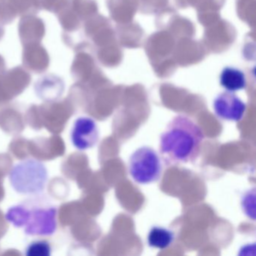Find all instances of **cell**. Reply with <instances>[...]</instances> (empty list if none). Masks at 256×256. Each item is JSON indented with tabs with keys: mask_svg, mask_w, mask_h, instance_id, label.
I'll return each instance as SVG.
<instances>
[{
	"mask_svg": "<svg viewBox=\"0 0 256 256\" xmlns=\"http://www.w3.org/2000/svg\"><path fill=\"white\" fill-rule=\"evenodd\" d=\"M203 131L192 120L184 115L174 116L162 133L160 151L168 164L193 162L200 152Z\"/></svg>",
	"mask_w": 256,
	"mask_h": 256,
	"instance_id": "cell-1",
	"label": "cell"
},
{
	"mask_svg": "<svg viewBox=\"0 0 256 256\" xmlns=\"http://www.w3.org/2000/svg\"><path fill=\"white\" fill-rule=\"evenodd\" d=\"M6 220L29 236H52L58 229V208L49 202L32 199L8 208Z\"/></svg>",
	"mask_w": 256,
	"mask_h": 256,
	"instance_id": "cell-2",
	"label": "cell"
},
{
	"mask_svg": "<svg viewBox=\"0 0 256 256\" xmlns=\"http://www.w3.org/2000/svg\"><path fill=\"white\" fill-rule=\"evenodd\" d=\"M46 164L36 158H25L12 166L8 174L12 188L18 194L38 196L46 190L48 181Z\"/></svg>",
	"mask_w": 256,
	"mask_h": 256,
	"instance_id": "cell-3",
	"label": "cell"
},
{
	"mask_svg": "<svg viewBox=\"0 0 256 256\" xmlns=\"http://www.w3.org/2000/svg\"><path fill=\"white\" fill-rule=\"evenodd\" d=\"M128 172L134 182L148 184L156 182L162 174V162L158 152L150 146L136 150L128 161Z\"/></svg>",
	"mask_w": 256,
	"mask_h": 256,
	"instance_id": "cell-4",
	"label": "cell"
},
{
	"mask_svg": "<svg viewBox=\"0 0 256 256\" xmlns=\"http://www.w3.org/2000/svg\"><path fill=\"white\" fill-rule=\"evenodd\" d=\"M100 131L96 122L89 116H79L70 131L72 144L78 150L91 149L98 143Z\"/></svg>",
	"mask_w": 256,
	"mask_h": 256,
	"instance_id": "cell-5",
	"label": "cell"
},
{
	"mask_svg": "<svg viewBox=\"0 0 256 256\" xmlns=\"http://www.w3.org/2000/svg\"><path fill=\"white\" fill-rule=\"evenodd\" d=\"M246 108L245 103L232 92H222L214 100V112L217 116L224 120H241Z\"/></svg>",
	"mask_w": 256,
	"mask_h": 256,
	"instance_id": "cell-6",
	"label": "cell"
},
{
	"mask_svg": "<svg viewBox=\"0 0 256 256\" xmlns=\"http://www.w3.org/2000/svg\"><path fill=\"white\" fill-rule=\"evenodd\" d=\"M42 19L34 14L22 17L18 23V35L22 46L41 43L46 36Z\"/></svg>",
	"mask_w": 256,
	"mask_h": 256,
	"instance_id": "cell-7",
	"label": "cell"
},
{
	"mask_svg": "<svg viewBox=\"0 0 256 256\" xmlns=\"http://www.w3.org/2000/svg\"><path fill=\"white\" fill-rule=\"evenodd\" d=\"M22 62L26 70L36 74L44 72L50 66V56L41 43L23 46Z\"/></svg>",
	"mask_w": 256,
	"mask_h": 256,
	"instance_id": "cell-8",
	"label": "cell"
},
{
	"mask_svg": "<svg viewBox=\"0 0 256 256\" xmlns=\"http://www.w3.org/2000/svg\"><path fill=\"white\" fill-rule=\"evenodd\" d=\"M220 82L223 88L228 92H235L244 89L246 85V76L238 68L227 67L220 74Z\"/></svg>",
	"mask_w": 256,
	"mask_h": 256,
	"instance_id": "cell-9",
	"label": "cell"
},
{
	"mask_svg": "<svg viewBox=\"0 0 256 256\" xmlns=\"http://www.w3.org/2000/svg\"><path fill=\"white\" fill-rule=\"evenodd\" d=\"M174 234L166 228L154 226L148 235V245L152 248L164 250L170 246L174 240Z\"/></svg>",
	"mask_w": 256,
	"mask_h": 256,
	"instance_id": "cell-10",
	"label": "cell"
},
{
	"mask_svg": "<svg viewBox=\"0 0 256 256\" xmlns=\"http://www.w3.org/2000/svg\"><path fill=\"white\" fill-rule=\"evenodd\" d=\"M36 88L38 92H52L50 90H53L55 94H60L64 90V80L54 74H48L36 82Z\"/></svg>",
	"mask_w": 256,
	"mask_h": 256,
	"instance_id": "cell-11",
	"label": "cell"
},
{
	"mask_svg": "<svg viewBox=\"0 0 256 256\" xmlns=\"http://www.w3.org/2000/svg\"><path fill=\"white\" fill-rule=\"evenodd\" d=\"M17 16H35L41 10L40 0H10Z\"/></svg>",
	"mask_w": 256,
	"mask_h": 256,
	"instance_id": "cell-12",
	"label": "cell"
},
{
	"mask_svg": "<svg viewBox=\"0 0 256 256\" xmlns=\"http://www.w3.org/2000/svg\"><path fill=\"white\" fill-rule=\"evenodd\" d=\"M61 26L65 32H70L76 30L78 25L77 14L74 12L68 4L56 14Z\"/></svg>",
	"mask_w": 256,
	"mask_h": 256,
	"instance_id": "cell-13",
	"label": "cell"
},
{
	"mask_svg": "<svg viewBox=\"0 0 256 256\" xmlns=\"http://www.w3.org/2000/svg\"><path fill=\"white\" fill-rule=\"evenodd\" d=\"M25 254L28 256H49L52 254L50 244L44 240L32 241L26 246Z\"/></svg>",
	"mask_w": 256,
	"mask_h": 256,
	"instance_id": "cell-14",
	"label": "cell"
},
{
	"mask_svg": "<svg viewBox=\"0 0 256 256\" xmlns=\"http://www.w3.org/2000/svg\"><path fill=\"white\" fill-rule=\"evenodd\" d=\"M17 17L10 4V0H0V24H10Z\"/></svg>",
	"mask_w": 256,
	"mask_h": 256,
	"instance_id": "cell-15",
	"label": "cell"
},
{
	"mask_svg": "<svg viewBox=\"0 0 256 256\" xmlns=\"http://www.w3.org/2000/svg\"><path fill=\"white\" fill-rule=\"evenodd\" d=\"M70 2V0H40L41 8L58 14L64 7Z\"/></svg>",
	"mask_w": 256,
	"mask_h": 256,
	"instance_id": "cell-16",
	"label": "cell"
},
{
	"mask_svg": "<svg viewBox=\"0 0 256 256\" xmlns=\"http://www.w3.org/2000/svg\"><path fill=\"white\" fill-rule=\"evenodd\" d=\"M254 196V190H253L252 192L248 191V192L246 193L242 198V210L252 220H254V206H251V204H254V200H252L251 203H250V202Z\"/></svg>",
	"mask_w": 256,
	"mask_h": 256,
	"instance_id": "cell-17",
	"label": "cell"
},
{
	"mask_svg": "<svg viewBox=\"0 0 256 256\" xmlns=\"http://www.w3.org/2000/svg\"><path fill=\"white\" fill-rule=\"evenodd\" d=\"M6 70V64L4 56L0 54V76L4 74Z\"/></svg>",
	"mask_w": 256,
	"mask_h": 256,
	"instance_id": "cell-18",
	"label": "cell"
},
{
	"mask_svg": "<svg viewBox=\"0 0 256 256\" xmlns=\"http://www.w3.org/2000/svg\"><path fill=\"white\" fill-rule=\"evenodd\" d=\"M5 35V29H4V25L0 24V41L2 40V37Z\"/></svg>",
	"mask_w": 256,
	"mask_h": 256,
	"instance_id": "cell-19",
	"label": "cell"
}]
</instances>
